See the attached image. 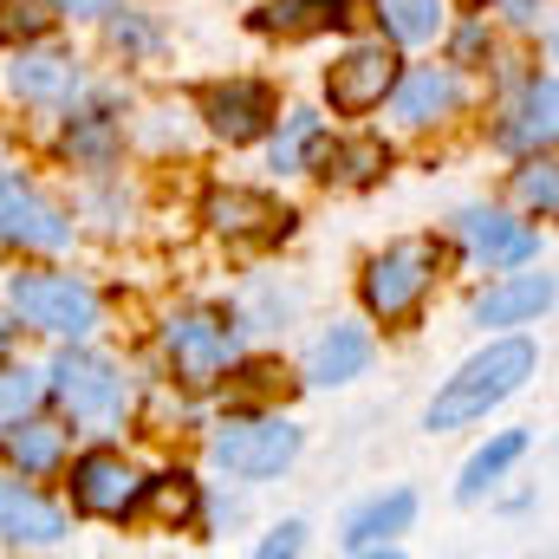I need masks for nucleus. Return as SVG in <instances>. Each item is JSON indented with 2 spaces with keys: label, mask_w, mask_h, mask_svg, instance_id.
<instances>
[{
  "label": "nucleus",
  "mask_w": 559,
  "mask_h": 559,
  "mask_svg": "<svg viewBox=\"0 0 559 559\" xmlns=\"http://www.w3.org/2000/svg\"><path fill=\"white\" fill-rule=\"evenodd\" d=\"M52 391H59V404H66L72 417H85V423H111L124 411V378H118V365H105L98 352H66V358L52 365Z\"/></svg>",
  "instance_id": "0eeeda50"
},
{
  "label": "nucleus",
  "mask_w": 559,
  "mask_h": 559,
  "mask_svg": "<svg viewBox=\"0 0 559 559\" xmlns=\"http://www.w3.org/2000/svg\"><path fill=\"white\" fill-rule=\"evenodd\" d=\"M59 13H111V0H52Z\"/></svg>",
  "instance_id": "72a5a7b5"
},
{
  "label": "nucleus",
  "mask_w": 559,
  "mask_h": 559,
  "mask_svg": "<svg viewBox=\"0 0 559 559\" xmlns=\"http://www.w3.org/2000/svg\"><path fill=\"white\" fill-rule=\"evenodd\" d=\"M312 150H319V118H312V111H293L267 156H274V169H306V163H312Z\"/></svg>",
  "instance_id": "cd10ccee"
},
{
  "label": "nucleus",
  "mask_w": 559,
  "mask_h": 559,
  "mask_svg": "<svg viewBox=\"0 0 559 559\" xmlns=\"http://www.w3.org/2000/svg\"><path fill=\"white\" fill-rule=\"evenodd\" d=\"M462 105V79L449 72V66H417V72H404L397 85H391V111L404 118V124H436V118H449Z\"/></svg>",
  "instance_id": "ddd939ff"
},
{
  "label": "nucleus",
  "mask_w": 559,
  "mask_h": 559,
  "mask_svg": "<svg viewBox=\"0 0 559 559\" xmlns=\"http://www.w3.org/2000/svg\"><path fill=\"white\" fill-rule=\"evenodd\" d=\"M52 26L46 0H0V39H39Z\"/></svg>",
  "instance_id": "c756f323"
},
{
  "label": "nucleus",
  "mask_w": 559,
  "mask_h": 559,
  "mask_svg": "<svg viewBox=\"0 0 559 559\" xmlns=\"http://www.w3.org/2000/svg\"><path fill=\"white\" fill-rule=\"evenodd\" d=\"M202 222H209L215 235H274V228H286L293 215L274 209L267 195H254V189H215L209 209H202Z\"/></svg>",
  "instance_id": "dca6fc26"
},
{
  "label": "nucleus",
  "mask_w": 559,
  "mask_h": 559,
  "mask_svg": "<svg viewBox=\"0 0 559 559\" xmlns=\"http://www.w3.org/2000/svg\"><path fill=\"white\" fill-rule=\"evenodd\" d=\"M384 163H391V150H384V143H371V138H358V143H319V150H312V169H319L325 182H352V189H358V182H371Z\"/></svg>",
  "instance_id": "4be33fe9"
},
{
  "label": "nucleus",
  "mask_w": 559,
  "mask_h": 559,
  "mask_svg": "<svg viewBox=\"0 0 559 559\" xmlns=\"http://www.w3.org/2000/svg\"><path fill=\"white\" fill-rule=\"evenodd\" d=\"M7 299L20 312V325H33L46 338H85L98 325V293L72 274H13Z\"/></svg>",
  "instance_id": "7ed1b4c3"
},
{
  "label": "nucleus",
  "mask_w": 559,
  "mask_h": 559,
  "mask_svg": "<svg viewBox=\"0 0 559 559\" xmlns=\"http://www.w3.org/2000/svg\"><path fill=\"white\" fill-rule=\"evenodd\" d=\"M521 455H527V429H501L488 449H475V455H468V468H462V481H455V501H481V495H488L514 462H521Z\"/></svg>",
  "instance_id": "412c9836"
},
{
  "label": "nucleus",
  "mask_w": 559,
  "mask_h": 559,
  "mask_svg": "<svg viewBox=\"0 0 559 559\" xmlns=\"http://www.w3.org/2000/svg\"><path fill=\"white\" fill-rule=\"evenodd\" d=\"M0 540L7 547H59L66 540V514L46 495H33L13 475H0Z\"/></svg>",
  "instance_id": "f8f14e48"
},
{
  "label": "nucleus",
  "mask_w": 559,
  "mask_h": 559,
  "mask_svg": "<svg viewBox=\"0 0 559 559\" xmlns=\"http://www.w3.org/2000/svg\"><path fill=\"white\" fill-rule=\"evenodd\" d=\"M455 52H462V59H475V52H481V26H468V33L455 39Z\"/></svg>",
  "instance_id": "f704fd0d"
},
{
  "label": "nucleus",
  "mask_w": 559,
  "mask_h": 559,
  "mask_svg": "<svg viewBox=\"0 0 559 559\" xmlns=\"http://www.w3.org/2000/svg\"><path fill=\"white\" fill-rule=\"evenodd\" d=\"M365 365H371V332L365 325H332V332H319V345L306 358V378L312 384H352Z\"/></svg>",
  "instance_id": "f3484780"
},
{
  "label": "nucleus",
  "mask_w": 559,
  "mask_h": 559,
  "mask_svg": "<svg viewBox=\"0 0 559 559\" xmlns=\"http://www.w3.org/2000/svg\"><path fill=\"white\" fill-rule=\"evenodd\" d=\"M0 455H7L13 468H26V475H46V468H59V455H66V429L20 417V423L0 429Z\"/></svg>",
  "instance_id": "aec40b11"
},
{
  "label": "nucleus",
  "mask_w": 559,
  "mask_h": 559,
  "mask_svg": "<svg viewBox=\"0 0 559 559\" xmlns=\"http://www.w3.org/2000/svg\"><path fill=\"white\" fill-rule=\"evenodd\" d=\"M299 547H306V527H299V521H286V527H274V534L261 540V554H267V559H280V554H299Z\"/></svg>",
  "instance_id": "7c9ffc66"
},
{
  "label": "nucleus",
  "mask_w": 559,
  "mask_h": 559,
  "mask_svg": "<svg viewBox=\"0 0 559 559\" xmlns=\"http://www.w3.org/2000/svg\"><path fill=\"white\" fill-rule=\"evenodd\" d=\"M411 521H417V495H411V488H397V495L371 501L365 514H352V527H345V547H352V554H378V547H391V540H397Z\"/></svg>",
  "instance_id": "6ab92c4d"
},
{
  "label": "nucleus",
  "mask_w": 559,
  "mask_h": 559,
  "mask_svg": "<svg viewBox=\"0 0 559 559\" xmlns=\"http://www.w3.org/2000/svg\"><path fill=\"white\" fill-rule=\"evenodd\" d=\"M138 495H143L138 468H131L118 449H92V455L72 462V501H79V514H92V521H124V514L138 508Z\"/></svg>",
  "instance_id": "423d86ee"
},
{
  "label": "nucleus",
  "mask_w": 559,
  "mask_h": 559,
  "mask_svg": "<svg viewBox=\"0 0 559 559\" xmlns=\"http://www.w3.org/2000/svg\"><path fill=\"white\" fill-rule=\"evenodd\" d=\"M534 378V345L527 338H495L488 352H475L429 404V429H462V423H481L495 404H508L521 384Z\"/></svg>",
  "instance_id": "f257e3e1"
},
{
  "label": "nucleus",
  "mask_w": 559,
  "mask_h": 559,
  "mask_svg": "<svg viewBox=\"0 0 559 559\" xmlns=\"http://www.w3.org/2000/svg\"><path fill=\"white\" fill-rule=\"evenodd\" d=\"M554 52H559V26H554Z\"/></svg>",
  "instance_id": "e433bc0d"
},
{
  "label": "nucleus",
  "mask_w": 559,
  "mask_h": 559,
  "mask_svg": "<svg viewBox=\"0 0 559 559\" xmlns=\"http://www.w3.org/2000/svg\"><path fill=\"white\" fill-rule=\"evenodd\" d=\"M202 118H209V131L228 143H254L267 131V118H274V92L267 85H254V79H228V85H209L202 92Z\"/></svg>",
  "instance_id": "9b49d317"
},
{
  "label": "nucleus",
  "mask_w": 559,
  "mask_h": 559,
  "mask_svg": "<svg viewBox=\"0 0 559 559\" xmlns=\"http://www.w3.org/2000/svg\"><path fill=\"white\" fill-rule=\"evenodd\" d=\"M554 274H508L501 286H488L475 299V325H527L554 306Z\"/></svg>",
  "instance_id": "4468645a"
},
{
  "label": "nucleus",
  "mask_w": 559,
  "mask_h": 559,
  "mask_svg": "<svg viewBox=\"0 0 559 559\" xmlns=\"http://www.w3.org/2000/svg\"><path fill=\"white\" fill-rule=\"evenodd\" d=\"M111 150H118V124H111L105 111H85V118H72V124H66V156H72V163L105 169V163H111Z\"/></svg>",
  "instance_id": "a878e982"
},
{
  "label": "nucleus",
  "mask_w": 559,
  "mask_h": 559,
  "mask_svg": "<svg viewBox=\"0 0 559 559\" xmlns=\"http://www.w3.org/2000/svg\"><path fill=\"white\" fill-rule=\"evenodd\" d=\"M436 267H442V248L429 235L391 241L384 254H371V267H365V306H371V319H384V325L411 319L417 299L429 293V280H436Z\"/></svg>",
  "instance_id": "f03ea898"
},
{
  "label": "nucleus",
  "mask_w": 559,
  "mask_h": 559,
  "mask_svg": "<svg viewBox=\"0 0 559 559\" xmlns=\"http://www.w3.org/2000/svg\"><path fill=\"white\" fill-rule=\"evenodd\" d=\"M514 202L527 209V215H540V222H559V156H527L521 169H514Z\"/></svg>",
  "instance_id": "b1692460"
},
{
  "label": "nucleus",
  "mask_w": 559,
  "mask_h": 559,
  "mask_svg": "<svg viewBox=\"0 0 559 559\" xmlns=\"http://www.w3.org/2000/svg\"><path fill=\"white\" fill-rule=\"evenodd\" d=\"M378 7H384L391 39H404V46H423L449 26V0H378Z\"/></svg>",
  "instance_id": "393cba45"
},
{
  "label": "nucleus",
  "mask_w": 559,
  "mask_h": 559,
  "mask_svg": "<svg viewBox=\"0 0 559 559\" xmlns=\"http://www.w3.org/2000/svg\"><path fill=\"white\" fill-rule=\"evenodd\" d=\"M391 85H397V59H391L384 46H352V52L325 72V98H332V111H345V118L378 111V105L391 98Z\"/></svg>",
  "instance_id": "6e6552de"
},
{
  "label": "nucleus",
  "mask_w": 559,
  "mask_h": 559,
  "mask_svg": "<svg viewBox=\"0 0 559 559\" xmlns=\"http://www.w3.org/2000/svg\"><path fill=\"white\" fill-rule=\"evenodd\" d=\"M163 358L189 391H209L235 365V325L222 312H176L163 325Z\"/></svg>",
  "instance_id": "20e7f679"
},
{
  "label": "nucleus",
  "mask_w": 559,
  "mask_h": 559,
  "mask_svg": "<svg viewBox=\"0 0 559 559\" xmlns=\"http://www.w3.org/2000/svg\"><path fill=\"white\" fill-rule=\"evenodd\" d=\"M209 455H215L228 475L267 481V475H280V468L299 455V429H293L286 417H235V423H222V429H215Z\"/></svg>",
  "instance_id": "39448f33"
},
{
  "label": "nucleus",
  "mask_w": 559,
  "mask_h": 559,
  "mask_svg": "<svg viewBox=\"0 0 559 559\" xmlns=\"http://www.w3.org/2000/svg\"><path fill=\"white\" fill-rule=\"evenodd\" d=\"M455 241L468 248V261L475 267H521V261H534V228L527 222H514V215H501V209H462L455 215Z\"/></svg>",
  "instance_id": "9d476101"
},
{
  "label": "nucleus",
  "mask_w": 559,
  "mask_h": 559,
  "mask_svg": "<svg viewBox=\"0 0 559 559\" xmlns=\"http://www.w3.org/2000/svg\"><path fill=\"white\" fill-rule=\"evenodd\" d=\"M7 92L13 98H26V105H59V98H72L79 92V66L66 59V52H20L13 66H7Z\"/></svg>",
  "instance_id": "2eb2a0df"
},
{
  "label": "nucleus",
  "mask_w": 559,
  "mask_h": 559,
  "mask_svg": "<svg viewBox=\"0 0 559 559\" xmlns=\"http://www.w3.org/2000/svg\"><path fill=\"white\" fill-rule=\"evenodd\" d=\"M138 508L156 521V527H189V521H195V508H202V495H195V481L176 468V475H156V481H143Z\"/></svg>",
  "instance_id": "5701e85b"
},
{
  "label": "nucleus",
  "mask_w": 559,
  "mask_h": 559,
  "mask_svg": "<svg viewBox=\"0 0 559 559\" xmlns=\"http://www.w3.org/2000/svg\"><path fill=\"white\" fill-rule=\"evenodd\" d=\"M332 20H345V0H274V7L261 13L267 33H319V26H332Z\"/></svg>",
  "instance_id": "bb28decb"
},
{
  "label": "nucleus",
  "mask_w": 559,
  "mask_h": 559,
  "mask_svg": "<svg viewBox=\"0 0 559 559\" xmlns=\"http://www.w3.org/2000/svg\"><path fill=\"white\" fill-rule=\"evenodd\" d=\"M39 397H46V378H39V371H26V365H20V371L7 365V371H0V429H7V423H20Z\"/></svg>",
  "instance_id": "c85d7f7f"
},
{
  "label": "nucleus",
  "mask_w": 559,
  "mask_h": 559,
  "mask_svg": "<svg viewBox=\"0 0 559 559\" xmlns=\"http://www.w3.org/2000/svg\"><path fill=\"white\" fill-rule=\"evenodd\" d=\"M501 13H508L514 26H534V20H540V0H501Z\"/></svg>",
  "instance_id": "473e14b6"
},
{
  "label": "nucleus",
  "mask_w": 559,
  "mask_h": 559,
  "mask_svg": "<svg viewBox=\"0 0 559 559\" xmlns=\"http://www.w3.org/2000/svg\"><path fill=\"white\" fill-rule=\"evenodd\" d=\"M7 345H13V325H7V319H0V352H7Z\"/></svg>",
  "instance_id": "c9c22d12"
},
{
  "label": "nucleus",
  "mask_w": 559,
  "mask_h": 559,
  "mask_svg": "<svg viewBox=\"0 0 559 559\" xmlns=\"http://www.w3.org/2000/svg\"><path fill=\"white\" fill-rule=\"evenodd\" d=\"M0 241L52 254V248H66V241H72V222H66V215H59V209H52L33 182L0 176Z\"/></svg>",
  "instance_id": "1a4fd4ad"
},
{
  "label": "nucleus",
  "mask_w": 559,
  "mask_h": 559,
  "mask_svg": "<svg viewBox=\"0 0 559 559\" xmlns=\"http://www.w3.org/2000/svg\"><path fill=\"white\" fill-rule=\"evenodd\" d=\"M156 33L143 26V20H111V46H124V52H143Z\"/></svg>",
  "instance_id": "2f4dec72"
},
{
  "label": "nucleus",
  "mask_w": 559,
  "mask_h": 559,
  "mask_svg": "<svg viewBox=\"0 0 559 559\" xmlns=\"http://www.w3.org/2000/svg\"><path fill=\"white\" fill-rule=\"evenodd\" d=\"M501 143L508 150H547V143H559V79H534L527 85V98L501 124Z\"/></svg>",
  "instance_id": "a211bd4d"
}]
</instances>
